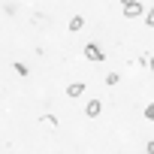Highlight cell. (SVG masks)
<instances>
[{"instance_id": "10", "label": "cell", "mask_w": 154, "mask_h": 154, "mask_svg": "<svg viewBox=\"0 0 154 154\" xmlns=\"http://www.w3.org/2000/svg\"><path fill=\"white\" fill-rule=\"evenodd\" d=\"M12 66H15V72H18V75H27V66H24V63H12Z\"/></svg>"}, {"instance_id": "9", "label": "cell", "mask_w": 154, "mask_h": 154, "mask_svg": "<svg viewBox=\"0 0 154 154\" xmlns=\"http://www.w3.org/2000/svg\"><path fill=\"white\" fill-rule=\"evenodd\" d=\"M145 118H148V121H154V103H148V106H145Z\"/></svg>"}, {"instance_id": "1", "label": "cell", "mask_w": 154, "mask_h": 154, "mask_svg": "<svg viewBox=\"0 0 154 154\" xmlns=\"http://www.w3.org/2000/svg\"><path fill=\"white\" fill-rule=\"evenodd\" d=\"M121 6H124L127 18H139L142 15V3H139V0H121Z\"/></svg>"}, {"instance_id": "2", "label": "cell", "mask_w": 154, "mask_h": 154, "mask_svg": "<svg viewBox=\"0 0 154 154\" xmlns=\"http://www.w3.org/2000/svg\"><path fill=\"white\" fill-rule=\"evenodd\" d=\"M85 57H88V60H94V63H103V60H106V54H103L94 42H88V45H85Z\"/></svg>"}, {"instance_id": "8", "label": "cell", "mask_w": 154, "mask_h": 154, "mask_svg": "<svg viewBox=\"0 0 154 154\" xmlns=\"http://www.w3.org/2000/svg\"><path fill=\"white\" fill-rule=\"evenodd\" d=\"M39 121H42V124H51V127H57V118H51V115H42Z\"/></svg>"}, {"instance_id": "12", "label": "cell", "mask_w": 154, "mask_h": 154, "mask_svg": "<svg viewBox=\"0 0 154 154\" xmlns=\"http://www.w3.org/2000/svg\"><path fill=\"white\" fill-rule=\"evenodd\" d=\"M148 66H151V72H154V57H148Z\"/></svg>"}, {"instance_id": "11", "label": "cell", "mask_w": 154, "mask_h": 154, "mask_svg": "<svg viewBox=\"0 0 154 154\" xmlns=\"http://www.w3.org/2000/svg\"><path fill=\"white\" fill-rule=\"evenodd\" d=\"M145 151H148V154H154V139H151V142L145 145Z\"/></svg>"}, {"instance_id": "6", "label": "cell", "mask_w": 154, "mask_h": 154, "mask_svg": "<svg viewBox=\"0 0 154 154\" xmlns=\"http://www.w3.org/2000/svg\"><path fill=\"white\" fill-rule=\"evenodd\" d=\"M145 24H148V27H151V30H154V6H151V9H148V12H145Z\"/></svg>"}, {"instance_id": "7", "label": "cell", "mask_w": 154, "mask_h": 154, "mask_svg": "<svg viewBox=\"0 0 154 154\" xmlns=\"http://www.w3.org/2000/svg\"><path fill=\"white\" fill-rule=\"evenodd\" d=\"M118 82H121L118 72H109V75H106V85H118Z\"/></svg>"}, {"instance_id": "3", "label": "cell", "mask_w": 154, "mask_h": 154, "mask_svg": "<svg viewBox=\"0 0 154 154\" xmlns=\"http://www.w3.org/2000/svg\"><path fill=\"white\" fill-rule=\"evenodd\" d=\"M88 88H85V82H72V85H66V97H82Z\"/></svg>"}, {"instance_id": "4", "label": "cell", "mask_w": 154, "mask_h": 154, "mask_svg": "<svg viewBox=\"0 0 154 154\" xmlns=\"http://www.w3.org/2000/svg\"><path fill=\"white\" fill-rule=\"evenodd\" d=\"M100 112H103V103H100V100H91V103L85 106V115H88V118H97Z\"/></svg>"}, {"instance_id": "5", "label": "cell", "mask_w": 154, "mask_h": 154, "mask_svg": "<svg viewBox=\"0 0 154 154\" xmlns=\"http://www.w3.org/2000/svg\"><path fill=\"white\" fill-rule=\"evenodd\" d=\"M85 27V15H72L69 18V30H82Z\"/></svg>"}]
</instances>
